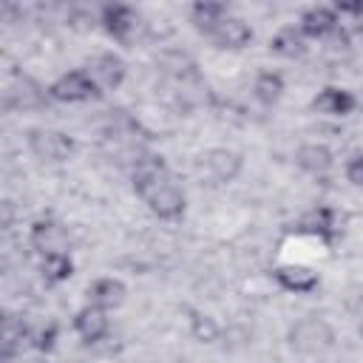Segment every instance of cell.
<instances>
[{
  "label": "cell",
  "mask_w": 363,
  "mask_h": 363,
  "mask_svg": "<svg viewBox=\"0 0 363 363\" xmlns=\"http://www.w3.org/2000/svg\"><path fill=\"white\" fill-rule=\"evenodd\" d=\"M133 187L159 218H179L184 213V190L162 162V156H142L133 167Z\"/></svg>",
  "instance_id": "cell-1"
},
{
  "label": "cell",
  "mask_w": 363,
  "mask_h": 363,
  "mask_svg": "<svg viewBox=\"0 0 363 363\" xmlns=\"http://www.w3.org/2000/svg\"><path fill=\"white\" fill-rule=\"evenodd\" d=\"M96 94H99V88L88 71H68L60 79H54L48 88V96L57 102H85Z\"/></svg>",
  "instance_id": "cell-2"
},
{
  "label": "cell",
  "mask_w": 363,
  "mask_h": 363,
  "mask_svg": "<svg viewBox=\"0 0 363 363\" xmlns=\"http://www.w3.org/2000/svg\"><path fill=\"white\" fill-rule=\"evenodd\" d=\"M28 145H31V150H34L40 159H45V162H62V159H68L71 150H74V142H71L65 133H60V130H34V133L28 136Z\"/></svg>",
  "instance_id": "cell-3"
},
{
  "label": "cell",
  "mask_w": 363,
  "mask_h": 363,
  "mask_svg": "<svg viewBox=\"0 0 363 363\" xmlns=\"http://www.w3.org/2000/svg\"><path fill=\"white\" fill-rule=\"evenodd\" d=\"M31 247L45 258V255H62L68 252V233L57 221H37L31 227Z\"/></svg>",
  "instance_id": "cell-4"
},
{
  "label": "cell",
  "mask_w": 363,
  "mask_h": 363,
  "mask_svg": "<svg viewBox=\"0 0 363 363\" xmlns=\"http://www.w3.org/2000/svg\"><path fill=\"white\" fill-rule=\"evenodd\" d=\"M216 45L221 48H244L252 40V28L241 20V17H221L210 31H204Z\"/></svg>",
  "instance_id": "cell-5"
},
{
  "label": "cell",
  "mask_w": 363,
  "mask_h": 363,
  "mask_svg": "<svg viewBox=\"0 0 363 363\" xmlns=\"http://www.w3.org/2000/svg\"><path fill=\"white\" fill-rule=\"evenodd\" d=\"M102 23H105V31L119 43L133 40V34L139 31V14L130 6H105Z\"/></svg>",
  "instance_id": "cell-6"
},
{
  "label": "cell",
  "mask_w": 363,
  "mask_h": 363,
  "mask_svg": "<svg viewBox=\"0 0 363 363\" xmlns=\"http://www.w3.org/2000/svg\"><path fill=\"white\" fill-rule=\"evenodd\" d=\"M74 329H77V335H79L85 343H96V340H102V337L108 335V329H111L108 312L99 309V306H94V303H88V306H82V309L74 315Z\"/></svg>",
  "instance_id": "cell-7"
},
{
  "label": "cell",
  "mask_w": 363,
  "mask_h": 363,
  "mask_svg": "<svg viewBox=\"0 0 363 363\" xmlns=\"http://www.w3.org/2000/svg\"><path fill=\"white\" fill-rule=\"evenodd\" d=\"M301 34L303 37H312V40H320V37H329L335 28H337V11L329 9V6H312L301 14Z\"/></svg>",
  "instance_id": "cell-8"
},
{
  "label": "cell",
  "mask_w": 363,
  "mask_h": 363,
  "mask_svg": "<svg viewBox=\"0 0 363 363\" xmlns=\"http://www.w3.org/2000/svg\"><path fill=\"white\" fill-rule=\"evenodd\" d=\"M88 74H91V79L96 82L99 91H113L125 79V62L116 54H99L94 60V65L88 68Z\"/></svg>",
  "instance_id": "cell-9"
},
{
  "label": "cell",
  "mask_w": 363,
  "mask_h": 363,
  "mask_svg": "<svg viewBox=\"0 0 363 363\" xmlns=\"http://www.w3.org/2000/svg\"><path fill=\"white\" fill-rule=\"evenodd\" d=\"M272 275L286 292H312L318 286V272L303 264H281Z\"/></svg>",
  "instance_id": "cell-10"
},
{
  "label": "cell",
  "mask_w": 363,
  "mask_h": 363,
  "mask_svg": "<svg viewBox=\"0 0 363 363\" xmlns=\"http://www.w3.org/2000/svg\"><path fill=\"white\" fill-rule=\"evenodd\" d=\"M241 167L238 153L233 150H210L207 156H201V170L213 179V182H230Z\"/></svg>",
  "instance_id": "cell-11"
},
{
  "label": "cell",
  "mask_w": 363,
  "mask_h": 363,
  "mask_svg": "<svg viewBox=\"0 0 363 363\" xmlns=\"http://www.w3.org/2000/svg\"><path fill=\"white\" fill-rule=\"evenodd\" d=\"M312 108L320 111V113H329V116H346V113L354 111V96L343 88H323L312 99Z\"/></svg>",
  "instance_id": "cell-12"
},
{
  "label": "cell",
  "mask_w": 363,
  "mask_h": 363,
  "mask_svg": "<svg viewBox=\"0 0 363 363\" xmlns=\"http://www.w3.org/2000/svg\"><path fill=\"white\" fill-rule=\"evenodd\" d=\"M88 301L99 309H113L125 301V284L116 278H99L88 286Z\"/></svg>",
  "instance_id": "cell-13"
},
{
  "label": "cell",
  "mask_w": 363,
  "mask_h": 363,
  "mask_svg": "<svg viewBox=\"0 0 363 363\" xmlns=\"http://www.w3.org/2000/svg\"><path fill=\"white\" fill-rule=\"evenodd\" d=\"M26 340H28V329H26V323L9 315V318L3 320V335H0L3 357L9 360V357H14L17 352H23V349H26Z\"/></svg>",
  "instance_id": "cell-14"
},
{
  "label": "cell",
  "mask_w": 363,
  "mask_h": 363,
  "mask_svg": "<svg viewBox=\"0 0 363 363\" xmlns=\"http://www.w3.org/2000/svg\"><path fill=\"white\" fill-rule=\"evenodd\" d=\"M269 48L275 54H281V57H301L303 54V34H301V28H295V26L281 28L269 40Z\"/></svg>",
  "instance_id": "cell-15"
},
{
  "label": "cell",
  "mask_w": 363,
  "mask_h": 363,
  "mask_svg": "<svg viewBox=\"0 0 363 363\" xmlns=\"http://www.w3.org/2000/svg\"><path fill=\"white\" fill-rule=\"evenodd\" d=\"M298 164L309 173H326L332 167V153L323 145H303L298 150Z\"/></svg>",
  "instance_id": "cell-16"
},
{
  "label": "cell",
  "mask_w": 363,
  "mask_h": 363,
  "mask_svg": "<svg viewBox=\"0 0 363 363\" xmlns=\"http://www.w3.org/2000/svg\"><path fill=\"white\" fill-rule=\"evenodd\" d=\"M40 269H43V278L48 284H60V281H68L71 278L74 264H71L68 252H62V255H45L43 264H40Z\"/></svg>",
  "instance_id": "cell-17"
},
{
  "label": "cell",
  "mask_w": 363,
  "mask_h": 363,
  "mask_svg": "<svg viewBox=\"0 0 363 363\" xmlns=\"http://www.w3.org/2000/svg\"><path fill=\"white\" fill-rule=\"evenodd\" d=\"M284 94V77L281 74H275V71H264V74H258V79H255V96L261 99V102H278V96Z\"/></svg>",
  "instance_id": "cell-18"
},
{
  "label": "cell",
  "mask_w": 363,
  "mask_h": 363,
  "mask_svg": "<svg viewBox=\"0 0 363 363\" xmlns=\"http://www.w3.org/2000/svg\"><path fill=\"white\" fill-rule=\"evenodd\" d=\"M221 17H227V9L221 3H196L193 6V20L201 31H210Z\"/></svg>",
  "instance_id": "cell-19"
},
{
  "label": "cell",
  "mask_w": 363,
  "mask_h": 363,
  "mask_svg": "<svg viewBox=\"0 0 363 363\" xmlns=\"http://www.w3.org/2000/svg\"><path fill=\"white\" fill-rule=\"evenodd\" d=\"M306 227H309L312 233L329 235V227H332V213H329V210H318V213H312V216H309V221H306Z\"/></svg>",
  "instance_id": "cell-20"
},
{
  "label": "cell",
  "mask_w": 363,
  "mask_h": 363,
  "mask_svg": "<svg viewBox=\"0 0 363 363\" xmlns=\"http://www.w3.org/2000/svg\"><path fill=\"white\" fill-rule=\"evenodd\" d=\"M346 176H349L352 184H360V187H363V153H357V156L346 164Z\"/></svg>",
  "instance_id": "cell-21"
},
{
  "label": "cell",
  "mask_w": 363,
  "mask_h": 363,
  "mask_svg": "<svg viewBox=\"0 0 363 363\" xmlns=\"http://www.w3.org/2000/svg\"><path fill=\"white\" fill-rule=\"evenodd\" d=\"M54 337H57V326H48V329H43V332H40V340H37V346L48 352V349L54 346Z\"/></svg>",
  "instance_id": "cell-22"
},
{
  "label": "cell",
  "mask_w": 363,
  "mask_h": 363,
  "mask_svg": "<svg viewBox=\"0 0 363 363\" xmlns=\"http://www.w3.org/2000/svg\"><path fill=\"white\" fill-rule=\"evenodd\" d=\"M360 332H363V326H360Z\"/></svg>",
  "instance_id": "cell-23"
}]
</instances>
